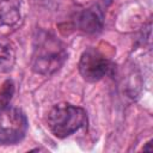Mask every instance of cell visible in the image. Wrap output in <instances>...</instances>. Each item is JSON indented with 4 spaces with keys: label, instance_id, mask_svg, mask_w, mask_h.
Returning <instances> with one entry per match:
<instances>
[{
    "label": "cell",
    "instance_id": "9c48e42d",
    "mask_svg": "<svg viewBox=\"0 0 153 153\" xmlns=\"http://www.w3.org/2000/svg\"><path fill=\"white\" fill-rule=\"evenodd\" d=\"M149 145H151V142H147V145H146V146H143V151H146V149H148V151H152V149L149 148Z\"/></svg>",
    "mask_w": 153,
    "mask_h": 153
},
{
    "label": "cell",
    "instance_id": "3957f363",
    "mask_svg": "<svg viewBox=\"0 0 153 153\" xmlns=\"http://www.w3.org/2000/svg\"><path fill=\"white\" fill-rule=\"evenodd\" d=\"M25 114L13 106L0 105V145H13L24 139L27 131Z\"/></svg>",
    "mask_w": 153,
    "mask_h": 153
},
{
    "label": "cell",
    "instance_id": "8992f818",
    "mask_svg": "<svg viewBox=\"0 0 153 153\" xmlns=\"http://www.w3.org/2000/svg\"><path fill=\"white\" fill-rule=\"evenodd\" d=\"M20 19L19 0H0V27L13 26Z\"/></svg>",
    "mask_w": 153,
    "mask_h": 153
},
{
    "label": "cell",
    "instance_id": "7a4b0ae2",
    "mask_svg": "<svg viewBox=\"0 0 153 153\" xmlns=\"http://www.w3.org/2000/svg\"><path fill=\"white\" fill-rule=\"evenodd\" d=\"M47 123L49 130L56 137L65 139L87 124V114L80 106L60 103L48 112Z\"/></svg>",
    "mask_w": 153,
    "mask_h": 153
},
{
    "label": "cell",
    "instance_id": "6da1fadb",
    "mask_svg": "<svg viewBox=\"0 0 153 153\" xmlns=\"http://www.w3.org/2000/svg\"><path fill=\"white\" fill-rule=\"evenodd\" d=\"M66 44L51 32L39 30L33 37L31 68L41 75H51L57 72L67 60Z\"/></svg>",
    "mask_w": 153,
    "mask_h": 153
},
{
    "label": "cell",
    "instance_id": "5b68a950",
    "mask_svg": "<svg viewBox=\"0 0 153 153\" xmlns=\"http://www.w3.org/2000/svg\"><path fill=\"white\" fill-rule=\"evenodd\" d=\"M76 29L86 33H96L103 29L104 11L99 5H92L78 12L73 19Z\"/></svg>",
    "mask_w": 153,
    "mask_h": 153
},
{
    "label": "cell",
    "instance_id": "52a82bcc",
    "mask_svg": "<svg viewBox=\"0 0 153 153\" xmlns=\"http://www.w3.org/2000/svg\"><path fill=\"white\" fill-rule=\"evenodd\" d=\"M14 48L7 38L0 37V72L10 71L14 65Z\"/></svg>",
    "mask_w": 153,
    "mask_h": 153
},
{
    "label": "cell",
    "instance_id": "ba28073f",
    "mask_svg": "<svg viewBox=\"0 0 153 153\" xmlns=\"http://www.w3.org/2000/svg\"><path fill=\"white\" fill-rule=\"evenodd\" d=\"M14 93V85L11 80H6L0 88V105H7Z\"/></svg>",
    "mask_w": 153,
    "mask_h": 153
},
{
    "label": "cell",
    "instance_id": "277c9868",
    "mask_svg": "<svg viewBox=\"0 0 153 153\" xmlns=\"http://www.w3.org/2000/svg\"><path fill=\"white\" fill-rule=\"evenodd\" d=\"M114 69V63L102 51L96 48L86 49L79 61V72L88 82H96L110 74Z\"/></svg>",
    "mask_w": 153,
    "mask_h": 153
}]
</instances>
